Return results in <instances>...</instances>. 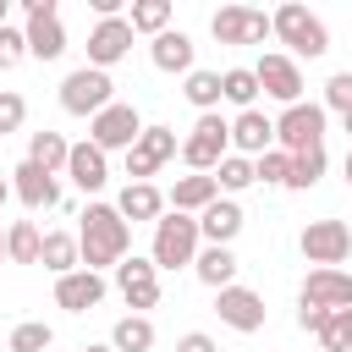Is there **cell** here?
<instances>
[{"instance_id": "obj_1", "label": "cell", "mask_w": 352, "mask_h": 352, "mask_svg": "<svg viewBox=\"0 0 352 352\" xmlns=\"http://www.w3.org/2000/svg\"><path fill=\"white\" fill-rule=\"evenodd\" d=\"M77 253H82V270H116L126 253H132V226L116 214V204H88L82 209V226H77Z\"/></svg>"}, {"instance_id": "obj_2", "label": "cell", "mask_w": 352, "mask_h": 352, "mask_svg": "<svg viewBox=\"0 0 352 352\" xmlns=\"http://www.w3.org/2000/svg\"><path fill=\"white\" fill-rule=\"evenodd\" d=\"M198 214H176V209H165L160 220H154V242H148V258H154V270H187L192 258H198Z\"/></svg>"}, {"instance_id": "obj_3", "label": "cell", "mask_w": 352, "mask_h": 352, "mask_svg": "<svg viewBox=\"0 0 352 352\" xmlns=\"http://www.w3.org/2000/svg\"><path fill=\"white\" fill-rule=\"evenodd\" d=\"M270 33L292 50V60H297V55L319 60V55L330 50V28H324V16H314V11H308V6H297V0H292V6H280V11L270 16Z\"/></svg>"}, {"instance_id": "obj_4", "label": "cell", "mask_w": 352, "mask_h": 352, "mask_svg": "<svg viewBox=\"0 0 352 352\" xmlns=\"http://www.w3.org/2000/svg\"><path fill=\"white\" fill-rule=\"evenodd\" d=\"M226 154H231V121H226L220 110L198 116V121H192V132L182 138V165H187V170H198V176H209Z\"/></svg>"}, {"instance_id": "obj_5", "label": "cell", "mask_w": 352, "mask_h": 352, "mask_svg": "<svg viewBox=\"0 0 352 352\" xmlns=\"http://www.w3.org/2000/svg\"><path fill=\"white\" fill-rule=\"evenodd\" d=\"M104 104H116V82H110V72H99V66H77V72H66V82H60V110L66 116H99Z\"/></svg>"}, {"instance_id": "obj_6", "label": "cell", "mask_w": 352, "mask_h": 352, "mask_svg": "<svg viewBox=\"0 0 352 352\" xmlns=\"http://www.w3.org/2000/svg\"><path fill=\"white\" fill-rule=\"evenodd\" d=\"M22 11H28V28H22L28 55H33V60H60V55H66L60 6H55V0H22Z\"/></svg>"}, {"instance_id": "obj_7", "label": "cell", "mask_w": 352, "mask_h": 352, "mask_svg": "<svg viewBox=\"0 0 352 352\" xmlns=\"http://www.w3.org/2000/svg\"><path fill=\"white\" fill-rule=\"evenodd\" d=\"M324 104H308V99H297V104H286L280 116H275V148H286V154H302V148H314V143H324Z\"/></svg>"}, {"instance_id": "obj_8", "label": "cell", "mask_w": 352, "mask_h": 352, "mask_svg": "<svg viewBox=\"0 0 352 352\" xmlns=\"http://www.w3.org/2000/svg\"><path fill=\"white\" fill-rule=\"evenodd\" d=\"M297 248H302L308 264H319V270H341L346 253H352V231H346V220H308L302 236H297Z\"/></svg>"}, {"instance_id": "obj_9", "label": "cell", "mask_w": 352, "mask_h": 352, "mask_svg": "<svg viewBox=\"0 0 352 352\" xmlns=\"http://www.w3.org/2000/svg\"><path fill=\"white\" fill-rule=\"evenodd\" d=\"M138 132H143V116H138V104H121V99L104 104V110L88 121V143L104 148V154H110V148H132Z\"/></svg>"}, {"instance_id": "obj_10", "label": "cell", "mask_w": 352, "mask_h": 352, "mask_svg": "<svg viewBox=\"0 0 352 352\" xmlns=\"http://www.w3.org/2000/svg\"><path fill=\"white\" fill-rule=\"evenodd\" d=\"M116 292H121V302H126L132 314H148V308L160 302V270H154V258L126 253V258L116 264Z\"/></svg>"}, {"instance_id": "obj_11", "label": "cell", "mask_w": 352, "mask_h": 352, "mask_svg": "<svg viewBox=\"0 0 352 352\" xmlns=\"http://www.w3.org/2000/svg\"><path fill=\"white\" fill-rule=\"evenodd\" d=\"M209 33L220 44H264L270 38V11H253V6H220L209 16Z\"/></svg>"}, {"instance_id": "obj_12", "label": "cell", "mask_w": 352, "mask_h": 352, "mask_svg": "<svg viewBox=\"0 0 352 352\" xmlns=\"http://www.w3.org/2000/svg\"><path fill=\"white\" fill-rule=\"evenodd\" d=\"M253 77H258V94H270V99H280V104H297V99H302V66H297L292 55H280V50L258 55Z\"/></svg>"}, {"instance_id": "obj_13", "label": "cell", "mask_w": 352, "mask_h": 352, "mask_svg": "<svg viewBox=\"0 0 352 352\" xmlns=\"http://www.w3.org/2000/svg\"><path fill=\"white\" fill-rule=\"evenodd\" d=\"M165 160H176V132H170V126H143L138 143L126 148V176H132V182H148Z\"/></svg>"}, {"instance_id": "obj_14", "label": "cell", "mask_w": 352, "mask_h": 352, "mask_svg": "<svg viewBox=\"0 0 352 352\" xmlns=\"http://www.w3.org/2000/svg\"><path fill=\"white\" fill-rule=\"evenodd\" d=\"M214 314H220V324L236 330V336L264 330V297H258L253 286H226V292H214Z\"/></svg>"}, {"instance_id": "obj_15", "label": "cell", "mask_w": 352, "mask_h": 352, "mask_svg": "<svg viewBox=\"0 0 352 352\" xmlns=\"http://www.w3.org/2000/svg\"><path fill=\"white\" fill-rule=\"evenodd\" d=\"M297 302H302V308H324V314L352 308V275H346V270H308Z\"/></svg>"}, {"instance_id": "obj_16", "label": "cell", "mask_w": 352, "mask_h": 352, "mask_svg": "<svg viewBox=\"0 0 352 352\" xmlns=\"http://www.w3.org/2000/svg\"><path fill=\"white\" fill-rule=\"evenodd\" d=\"M126 50H132V28H126V16H104V22L88 28V66L110 72L116 60H126Z\"/></svg>"}, {"instance_id": "obj_17", "label": "cell", "mask_w": 352, "mask_h": 352, "mask_svg": "<svg viewBox=\"0 0 352 352\" xmlns=\"http://www.w3.org/2000/svg\"><path fill=\"white\" fill-rule=\"evenodd\" d=\"M11 198H22V209L38 214V209H55V204H60V182H55L50 170H38L33 160H22V165L11 170Z\"/></svg>"}, {"instance_id": "obj_18", "label": "cell", "mask_w": 352, "mask_h": 352, "mask_svg": "<svg viewBox=\"0 0 352 352\" xmlns=\"http://www.w3.org/2000/svg\"><path fill=\"white\" fill-rule=\"evenodd\" d=\"M270 148H275V116H264V110H236V121H231V154L258 160V154H270Z\"/></svg>"}, {"instance_id": "obj_19", "label": "cell", "mask_w": 352, "mask_h": 352, "mask_svg": "<svg viewBox=\"0 0 352 352\" xmlns=\"http://www.w3.org/2000/svg\"><path fill=\"white\" fill-rule=\"evenodd\" d=\"M66 176H72V187L77 192H104V182H110V154L104 148H94V143H72V154H66Z\"/></svg>"}, {"instance_id": "obj_20", "label": "cell", "mask_w": 352, "mask_h": 352, "mask_svg": "<svg viewBox=\"0 0 352 352\" xmlns=\"http://www.w3.org/2000/svg\"><path fill=\"white\" fill-rule=\"evenodd\" d=\"M242 226H248V214H242L236 198H214V204L198 214V236H204V248H231Z\"/></svg>"}, {"instance_id": "obj_21", "label": "cell", "mask_w": 352, "mask_h": 352, "mask_svg": "<svg viewBox=\"0 0 352 352\" xmlns=\"http://www.w3.org/2000/svg\"><path fill=\"white\" fill-rule=\"evenodd\" d=\"M104 275H94V270H72V275H60L55 280V302L66 308V314H88V308H99L104 302Z\"/></svg>"}, {"instance_id": "obj_22", "label": "cell", "mask_w": 352, "mask_h": 352, "mask_svg": "<svg viewBox=\"0 0 352 352\" xmlns=\"http://www.w3.org/2000/svg\"><path fill=\"white\" fill-rule=\"evenodd\" d=\"M192 55H198V44H192L182 28H165V33L148 44V60H154L160 72H170V77H187V72H192Z\"/></svg>"}, {"instance_id": "obj_23", "label": "cell", "mask_w": 352, "mask_h": 352, "mask_svg": "<svg viewBox=\"0 0 352 352\" xmlns=\"http://www.w3.org/2000/svg\"><path fill=\"white\" fill-rule=\"evenodd\" d=\"M220 198V187H214V176H176L170 182V192H165V209H176V214H204L209 204Z\"/></svg>"}, {"instance_id": "obj_24", "label": "cell", "mask_w": 352, "mask_h": 352, "mask_svg": "<svg viewBox=\"0 0 352 352\" xmlns=\"http://www.w3.org/2000/svg\"><path fill=\"white\" fill-rule=\"evenodd\" d=\"M116 214H121L126 226H138V220H160V214H165V192H160L154 182H126L121 198H116Z\"/></svg>"}, {"instance_id": "obj_25", "label": "cell", "mask_w": 352, "mask_h": 352, "mask_svg": "<svg viewBox=\"0 0 352 352\" xmlns=\"http://www.w3.org/2000/svg\"><path fill=\"white\" fill-rule=\"evenodd\" d=\"M236 253L231 248H198V258H192V275L209 286V292H226V286H236Z\"/></svg>"}, {"instance_id": "obj_26", "label": "cell", "mask_w": 352, "mask_h": 352, "mask_svg": "<svg viewBox=\"0 0 352 352\" xmlns=\"http://www.w3.org/2000/svg\"><path fill=\"white\" fill-rule=\"evenodd\" d=\"M38 264L60 280L72 270H82V253H77V236L72 231H44V248H38Z\"/></svg>"}, {"instance_id": "obj_27", "label": "cell", "mask_w": 352, "mask_h": 352, "mask_svg": "<svg viewBox=\"0 0 352 352\" xmlns=\"http://www.w3.org/2000/svg\"><path fill=\"white\" fill-rule=\"evenodd\" d=\"M220 99L236 104V110H258V77H253V66H226L220 72Z\"/></svg>"}, {"instance_id": "obj_28", "label": "cell", "mask_w": 352, "mask_h": 352, "mask_svg": "<svg viewBox=\"0 0 352 352\" xmlns=\"http://www.w3.org/2000/svg\"><path fill=\"white\" fill-rule=\"evenodd\" d=\"M110 346H116V352H154V319H148V314H126V319H116Z\"/></svg>"}, {"instance_id": "obj_29", "label": "cell", "mask_w": 352, "mask_h": 352, "mask_svg": "<svg viewBox=\"0 0 352 352\" xmlns=\"http://www.w3.org/2000/svg\"><path fill=\"white\" fill-rule=\"evenodd\" d=\"M182 94H187V104H192L198 116L220 110V72H204V66H192V72L182 77Z\"/></svg>"}, {"instance_id": "obj_30", "label": "cell", "mask_w": 352, "mask_h": 352, "mask_svg": "<svg viewBox=\"0 0 352 352\" xmlns=\"http://www.w3.org/2000/svg\"><path fill=\"white\" fill-rule=\"evenodd\" d=\"M66 154H72V143H66L60 132H50V126L28 138V160H33L38 170H50V176H55V170H66Z\"/></svg>"}, {"instance_id": "obj_31", "label": "cell", "mask_w": 352, "mask_h": 352, "mask_svg": "<svg viewBox=\"0 0 352 352\" xmlns=\"http://www.w3.org/2000/svg\"><path fill=\"white\" fill-rule=\"evenodd\" d=\"M324 165H330V154H324V143H314V148H302V154H292V176H286V187H292V192H308V187H319V176H324Z\"/></svg>"}, {"instance_id": "obj_32", "label": "cell", "mask_w": 352, "mask_h": 352, "mask_svg": "<svg viewBox=\"0 0 352 352\" xmlns=\"http://www.w3.org/2000/svg\"><path fill=\"white\" fill-rule=\"evenodd\" d=\"M38 248H44L38 226L33 220H11V231H6V264H38Z\"/></svg>"}, {"instance_id": "obj_33", "label": "cell", "mask_w": 352, "mask_h": 352, "mask_svg": "<svg viewBox=\"0 0 352 352\" xmlns=\"http://www.w3.org/2000/svg\"><path fill=\"white\" fill-rule=\"evenodd\" d=\"M126 28H132V33H148V38H160V33L170 28V0H132V11H126Z\"/></svg>"}, {"instance_id": "obj_34", "label": "cell", "mask_w": 352, "mask_h": 352, "mask_svg": "<svg viewBox=\"0 0 352 352\" xmlns=\"http://www.w3.org/2000/svg\"><path fill=\"white\" fill-rule=\"evenodd\" d=\"M214 187H220V198H231V192H242V187H253V160H242V154H226L214 170Z\"/></svg>"}, {"instance_id": "obj_35", "label": "cell", "mask_w": 352, "mask_h": 352, "mask_svg": "<svg viewBox=\"0 0 352 352\" xmlns=\"http://www.w3.org/2000/svg\"><path fill=\"white\" fill-rule=\"evenodd\" d=\"M50 346H55V330L44 319H22L11 330V341H6V352H50Z\"/></svg>"}, {"instance_id": "obj_36", "label": "cell", "mask_w": 352, "mask_h": 352, "mask_svg": "<svg viewBox=\"0 0 352 352\" xmlns=\"http://www.w3.org/2000/svg\"><path fill=\"white\" fill-rule=\"evenodd\" d=\"M324 352H352V308H336L330 319H324V330L314 336Z\"/></svg>"}, {"instance_id": "obj_37", "label": "cell", "mask_w": 352, "mask_h": 352, "mask_svg": "<svg viewBox=\"0 0 352 352\" xmlns=\"http://www.w3.org/2000/svg\"><path fill=\"white\" fill-rule=\"evenodd\" d=\"M286 176H292V154H286V148H270V154L253 160V182H264V187H286Z\"/></svg>"}, {"instance_id": "obj_38", "label": "cell", "mask_w": 352, "mask_h": 352, "mask_svg": "<svg viewBox=\"0 0 352 352\" xmlns=\"http://www.w3.org/2000/svg\"><path fill=\"white\" fill-rule=\"evenodd\" d=\"M319 104H324V116H330V110L346 116V110H352V72H336V77L324 82V99H319Z\"/></svg>"}, {"instance_id": "obj_39", "label": "cell", "mask_w": 352, "mask_h": 352, "mask_svg": "<svg viewBox=\"0 0 352 352\" xmlns=\"http://www.w3.org/2000/svg\"><path fill=\"white\" fill-rule=\"evenodd\" d=\"M22 121H28V99L16 88H0V138L6 132H22Z\"/></svg>"}, {"instance_id": "obj_40", "label": "cell", "mask_w": 352, "mask_h": 352, "mask_svg": "<svg viewBox=\"0 0 352 352\" xmlns=\"http://www.w3.org/2000/svg\"><path fill=\"white\" fill-rule=\"evenodd\" d=\"M28 60V38H22V28H0V72H11V66H22Z\"/></svg>"}, {"instance_id": "obj_41", "label": "cell", "mask_w": 352, "mask_h": 352, "mask_svg": "<svg viewBox=\"0 0 352 352\" xmlns=\"http://www.w3.org/2000/svg\"><path fill=\"white\" fill-rule=\"evenodd\" d=\"M176 352H220V341H214V336H204V330H187V336L176 341Z\"/></svg>"}, {"instance_id": "obj_42", "label": "cell", "mask_w": 352, "mask_h": 352, "mask_svg": "<svg viewBox=\"0 0 352 352\" xmlns=\"http://www.w3.org/2000/svg\"><path fill=\"white\" fill-rule=\"evenodd\" d=\"M324 319H330L324 308H302V302H297V324H302L308 336H319V330H324Z\"/></svg>"}, {"instance_id": "obj_43", "label": "cell", "mask_w": 352, "mask_h": 352, "mask_svg": "<svg viewBox=\"0 0 352 352\" xmlns=\"http://www.w3.org/2000/svg\"><path fill=\"white\" fill-rule=\"evenodd\" d=\"M6 198H11V176H0V209H6Z\"/></svg>"}, {"instance_id": "obj_44", "label": "cell", "mask_w": 352, "mask_h": 352, "mask_svg": "<svg viewBox=\"0 0 352 352\" xmlns=\"http://www.w3.org/2000/svg\"><path fill=\"white\" fill-rule=\"evenodd\" d=\"M6 16H11V0H0V28H6Z\"/></svg>"}, {"instance_id": "obj_45", "label": "cell", "mask_w": 352, "mask_h": 352, "mask_svg": "<svg viewBox=\"0 0 352 352\" xmlns=\"http://www.w3.org/2000/svg\"><path fill=\"white\" fill-rule=\"evenodd\" d=\"M341 170H346V187H352V148H346V165H341Z\"/></svg>"}, {"instance_id": "obj_46", "label": "cell", "mask_w": 352, "mask_h": 352, "mask_svg": "<svg viewBox=\"0 0 352 352\" xmlns=\"http://www.w3.org/2000/svg\"><path fill=\"white\" fill-rule=\"evenodd\" d=\"M341 126H346V138H352V110H346V116H341Z\"/></svg>"}, {"instance_id": "obj_47", "label": "cell", "mask_w": 352, "mask_h": 352, "mask_svg": "<svg viewBox=\"0 0 352 352\" xmlns=\"http://www.w3.org/2000/svg\"><path fill=\"white\" fill-rule=\"evenodd\" d=\"M82 352H116V346H110V341H104V346H82Z\"/></svg>"}, {"instance_id": "obj_48", "label": "cell", "mask_w": 352, "mask_h": 352, "mask_svg": "<svg viewBox=\"0 0 352 352\" xmlns=\"http://www.w3.org/2000/svg\"><path fill=\"white\" fill-rule=\"evenodd\" d=\"M0 264H6V231H0Z\"/></svg>"}, {"instance_id": "obj_49", "label": "cell", "mask_w": 352, "mask_h": 352, "mask_svg": "<svg viewBox=\"0 0 352 352\" xmlns=\"http://www.w3.org/2000/svg\"><path fill=\"white\" fill-rule=\"evenodd\" d=\"M346 231H352V226H346Z\"/></svg>"}]
</instances>
